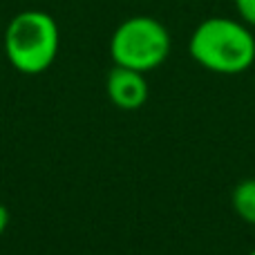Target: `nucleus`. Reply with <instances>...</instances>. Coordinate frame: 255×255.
I'll return each instance as SVG.
<instances>
[{
	"instance_id": "6",
	"label": "nucleus",
	"mask_w": 255,
	"mask_h": 255,
	"mask_svg": "<svg viewBox=\"0 0 255 255\" xmlns=\"http://www.w3.org/2000/svg\"><path fill=\"white\" fill-rule=\"evenodd\" d=\"M238 18L255 29V0H233Z\"/></svg>"
},
{
	"instance_id": "8",
	"label": "nucleus",
	"mask_w": 255,
	"mask_h": 255,
	"mask_svg": "<svg viewBox=\"0 0 255 255\" xmlns=\"http://www.w3.org/2000/svg\"><path fill=\"white\" fill-rule=\"evenodd\" d=\"M249 255H255V249H253V251H251V253H249Z\"/></svg>"
},
{
	"instance_id": "2",
	"label": "nucleus",
	"mask_w": 255,
	"mask_h": 255,
	"mask_svg": "<svg viewBox=\"0 0 255 255\" xmlns=\"http://www.w3.org/2000/svg\"><path fill=\"white\" fill-rule=\"evenodd\" d=\"M61 47V31L52 13L25 9L7 22L2 31V49L9 65L27 76L47 72Z\"/></svg>"
},
{
	"instance_id": "3",
	"label": "nucleus",
	"mask_w": 255,
	"mask_h": 255,
	"mask_svg": "<svg viewBox=\"0 0 255 255\" xmlns=\"http://www.w3.org/2000/svg\"><path fill=\"white\" fill-rule=\"evenodd\" d=\"M170 47V31L161 20L152 16H130L112 31L110 58L115 65L145 74L166 61Z\"/></svg>"
},
{
	"instance_id": "4",
	"label": "nucleus",
	"mask_w": 255,
	"mask_h": 255,
	"mask_svg": "<svg viewBox=\"0 0 255 255\" xmlns=\"http://www.w3.org/2000/svg\"><path fill=\"white\" fill-rule=\"evenodd\" d=\"M106 92L119 110H139L148 101V81L143 72L115 65L108 74Z\"/></svg>"
},
{
	"instance_id": "5",
	"label": "nucleus",
	"mask_w": 255,
	"mask_h": 255,
	"mask_svg": "<svg viewBox=\"0 0 255 255\" xmlns=\"http://www.w3.org/2000/svg\"><path fill=\"white\" fill-rule=\"evenodd\" d=\"M231 206L240 220L255 226V177L240 181L231 195Z\"/></svg>"
},
{
	"instance_id": "7",
	"label": "nucleus",
	"mask_w": 255,
	"mask_h": 255,
	"mask_svg": "<svg viewBox=\"0 0 255 255\" xmlns=\"http://www.w3.org/2000/svg\"><path fill=\"white\" fill-rule=\"evenodd\" d=\"M7 226H9V208L4 204H0V238L7 231Z\"/></svg>"
},
{
	"instance_id": "1",
	"label": "nucleus",
	"mask_w": 255,
	"mask_h": 255,
	"mask_svg": "<svg viewBox=\"0 0 255 255\" xmlns=\"http://www.w3.org/2000/svg\"><path fill=\"white\" fill-rule=\"evenodd\" d=\"M188 54L199 67L213 74H242L255 63L253 27L240 18H204L190 34Z\"/></svg>"
}]
</instances>
